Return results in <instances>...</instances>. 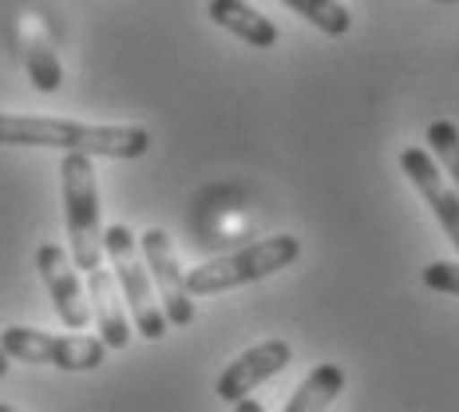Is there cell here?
Instances as JSON below:
<instances>
[{
    "label": "cell",
    "mask_w": 459,
    "mask_h": 412,
    "mask_svg": "<svg viewBox=\"0 0 459 412\" xmlns=\"http://www.w3.org/2000/svg\"><path fill=\"white\" fill-rule=\"evenodd\" d=\"M0 147H56L103 159H143L151 151V136L147 127H131V123H75L0 111Z\"/></svg>",
    "instance_id": "6da1fadb"
},
{
    "label": "cell",
    "mask_w": 459,
    "mask_h": 412,
    "mask_svg": "<svg viewBox=\"0 0 459 412\" xmlns=\"http://www.w3.org/2000/svg\"><path fill=\"white\" fill-rule=\"evenodd\" d=\"M301 258V242L293 234H273L262 238V242L246 246L238 254L214 258V262H203L195 270H186V290L190 298H206V294H222V290H238V285L262 282L285 266H293Z\"/></svg>",
    "instance_id": "7a4b0ae2"
},
{
    "label": "cell",
    "mask_w": 459,
    "mask_h": 412,
    "mask_svg": "<svg viewBox=\"0 0 459 412\" xmlns=\"http://www.w3.org/2000/svg\"><path fill=\"white\" fill-rule=\"evenodd\" d=\"M64 179V223L72 238V262L80 270H95L103 262V226H100V187H95L91 155L68 151L60 162Z\"/></svg>",
    "instance_id": "3957f363"
},
{
    "label": "cell",
    "mask_w": 459,
    "mask_h": 412,
    "mask_svg": "<svg viewBox=\"0 0 459 412\" xmlns=\"http://www.w3.org/2000/svg\"><path fill=\"white\" fill-rule=\"evenodd\" d=\"M103 250H108L111 266H115V282H119V290H123V302H127L131 313H135L139 333L151 337V341H159L170 321H167V313H162V305L155 298L151 270H147V262H143L135 234H131L127 226L115 223V226L103 230Z\"/></svg>",
    "instance_id": "277c9868"
},
{
    "label": "cell",
    "mask_w": 459,
    "mask_h": 412,
    "mask_svg": "<svg viewBox=\"0 0 459 412\" xmlns=\"http://www.w3.org/2000/svg\"><path fill=\"white\" fill-rule=\"evenodd\" d=\"M0 349L13 361H28V365H56L68 373H88L100 369L108 357L103 337H72V333H44L28 329V325H8L0 333Z\"/></svg>",
    "instance_id": "5b68a950"
},
{
    "label": "cell",
    "mask_w": 459,
    "mask_h": 412,
    "mask_svg": "<svg viewBox=\"0 0 459 412\" xmlns=\"http://www.w3.org/2000/svg\"><path fill=\"white\" fill-rule=\"evenodd\" d=\"M139 250H143V262L151 270V282L159 285V305L167 313L170 325H190L195 321V302H190V290H186V274L178 270V258H175V246H170L167 230L151 226L147 234L139 238Z\"/></svg>",
    "instance_id": "8992f818"
},
{
    "label": "cell",
    "mask_w": 459,
    "mask_h": 412,
    "mask_svg": "<svg viewBox=\"0 0 459 412\" xmlns=\"http://www.w3.org/2000/svg\"><path fill=\"white\" fill-rule=\"evenodd\" d=\"M36 270H40L48 294H52V305H56V313H60V321L80 333L83 325L91 321V302H88V294H83L75 262L64 254V246L44 242L40 250H36Z\"/></svg>",
    "instance_id": "52a82bcc"
},
{
    "label": "cell",
    "mask_w": 459,
    "mask_h": 412,
    "mask_svg": "<svg viewBox=\"0 0 459 412\" xmlns=\"http://www.w3.org/2000/svg\"><path fill=\"white\" fill-rule=\"evenodd\" d=\"M400 167L412 179V187L424 195V203L432 206L436 223L444 226V234L452 238V246L459 250V190L444 179V167L436 162V155L428 147H404Z\"/></svg>",
    "instance_id": "ba28073f"
},
{
    "label": "cell",
    "mask_w": 459,
    "mask_h": 412,
    "mask_svg": "<svg viewBox=\"0 0 459 412\" xmlns=\"http://www.w3.org/2000/svg\"><path fill=\"white\" fill-rule=\"evenodd\" d=\"M290 357H293V349H290V341H281V337H270V341L254 345V349H246L242 357H234L222 369V377H218V385H214L218 397H222L226 405L250 397L262 381L277 377V373L290 365Z\"/></svg>",
    "instance_id": "9c48e42d"
},
{
    "label": "cell",
    "mask_w": 459,
    "mask_h": 412,
    "mask_svg": "<svg viewBox=\"0 0 459 412\" xmlns=\"http://www.w3.org/2000/svg\"><path fill=\"white\" fill-rule=\"evenodd\" d=\"M88 302H91V313H95V325H100V337L108 349H127L131 341V325H127V313H123V298L115 290V277L95 266L88 270Z\"/></svg>",
    "instance_id": "30bf717a"
},
{
    "label": "cell",
    "mask_w": 459,
    "mask_h": 412,
    "mask_svg": "<svg viewBox=\"0 0 459 412\" xmlns=\"http://www.w3.org/2000/svg\"><path fill=\"white\" fill-rule=\"evenodd\" d=\"M206 13H210V21H214L218 28L234 32L238 40H246L250 48H273L277 44L273 21L257 13L254 4H246V0H210Z\"/></svg>",
    "instance_id": "8fae6325"
},
{
    "label": "cell",
    "mask_w": 459,
    "mask_h": 412,
    "mask_svg": "<svg viewBox=\"0 0 459 412\" xmlns=\"http://www.w3.org/2000/svg\"><path fill=\"white\" fill-rule=\"evenodd\" d=\"M21 56H24V68H28V80H32L36 92H60L64 83V68L60 60H56V48L48 44V36L40 32V28L32 24V32L21 40Z\"/></svg>",
    "instance_id": "7c38bea8"
},
{
    "label": "cell",
    "mask_w": 459,
    "mask_h": 412,
    "mask_svg": "<svg viewBox=\"0 0 459 412\" xmlns=\"http://www.w3.org/2000/svg\"><path fill=\"white\" fill-rule=\"evenodd\" d=\"M344 389V369L341 365H317L309 373V377L298 385L290 400H285V408L290 412H305V408H329L333 400L341 397Z\"/></svg>",
    "instance_id": "4fadbf2b"
},
{
    "label": "cell",
    "mask_w": 459,
    "mask_h": 412,
    "mask_svg": "<svg viewBox=\"0 0 459 412\" xmlns=\"http://www.w3.org/2000/svg\"><path fill=\"white\" fill-rule=\"evenodd\" d=\"M290 4L298 16H305L313 28H321L325 36H344L352 28V13L341 4V0H281Z\"/></svg>",
    "instance_id": "5bb4252c"
},
{
    "label": "cell",
    "mask_w": 459,
    "mask_h": 412,
    "mask_svg": "<svg viewBox=\"0 0 459 412\" xmlns=\"http://www.w3.org/2000/svg\"><path fill=\"white\" fill-rule=\"evenodd\" d=\"M428 151L436 155V162L444 167V175H452V187L459 190V127L452 119H436L428 123Z\"/></svg>",
    "instance_id": "9a60e30c"
},
{
    "label": "cell",
    "mask_w": 459,
    "mask_h": 412,
    "mask_svg": "<svg viewBox=\"0 0 459 412\" xmlns=\"http://www.w3.org/2000/svg\"><path fill=\"white\" fill-rule=\"evenodd\" d=\"M424 285L439 294H459V262H432L424 270Z\"/></svg>",
    "instance_id": "2e32d148"
},
{
    "label": "cell",
    "mask_w": 459,
    "mask_h": 412,
    "mask_svg": "<svg viewBox=\"0 0 459 412\" xmlns=\"http://www.w3.org/2000/svg\"><path fill=\"white\" fill-rule=\"evenodd\" d=\"M8 361H13V357H8V353L0 349V377H4V373H8Z\"/></svg>",
    "instance_id": "e0dca14e"
},
{
    "label": "cell",
    "mask_w": 459,
    "mask_h": 412,
    "mask_svg": "<svg viewBox=\"0 0 459 412\" xmlns=\"http://www.w3.org/2000/svg\"><path fill=\"white\" fill-rule=\"evenodd\" d=\"M444 4H455V0H444Z\"/></svg>",
    "instance_id": "ac0fdd59"
}]
</instances>
